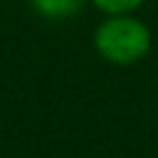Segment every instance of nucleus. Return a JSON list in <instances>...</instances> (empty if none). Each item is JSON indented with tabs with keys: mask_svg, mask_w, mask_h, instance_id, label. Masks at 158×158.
<instances>
[{
	"mask_svg": "<svg viewBox=\"0 0 158 158\" xmlns=\"http://www.w3.org/2000/svg\"><path fill=\"white\" fill-rule=\"evenodd\" d=\"M94 7H99L104 15H131L136 12L146 0H91Z\"/></svg>",
	"mask_w": 158,
	"mask_h": 158,
	"instance_id": "3",
	"label": "nucleus"
},
{
	"mask_svg": "<svg viewBox=\"0 0 158 158\" xmlns=\"http://www.w3.org/2000/svg\"><path fill=\"white\" fill-rule=\"evenodd\" d=\"M86 0H30V7L44 20H69L84 10Z\"/></svg>",
	"mask_w": 158,
	"mask_h": 158,
	"instance_id": "2",
	"label": "nucleus"
},
{
	"mask_svg": "<svg viewBox=\"0 0 158 158\" xmlns=\"http://www.w3.org/2000/svg\"><path fill=\"white\" fill-rule=\"evenodd\" d=\"M94 49L96 54L116 67H128L141 62L151 47H153V35L143 20H138L133 12L131 15H106L94 30Z\"/></svg>",
	"mask_w": 158,
	"mask_h": 158,
	"instance_id": "1",
	"label": "nucleus"
}]
</instances>
